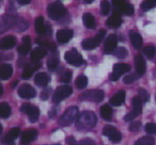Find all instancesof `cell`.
<instances>
[{
  "label": "cell",
  "mask_w": 156,
  "mask_h": 145,
  "mask_svg": "<svg viewBox=\"0 0 156 145\" xmlns=\"http://www.w3.org/2000/svg\"><path fill=\"white\" fill-rule=\"evenodd\" d=\"M98 123L95 113L92 111H83L80 114H78L76 119V128L79 130H87L91 129Z\"/></svg>",
  "instance_id": "obj_1"
},
{
  "label": "cell",
  "mask_w": 156,
  "mask_h": 145,
  "mask_svg": "<svg viewBox=\"0 0 156 145\" xmlns=\"http://www.w3.org/2000/svg\"><path fill=\"white\" fill-rule=\"evenodd\" d=\"M47 14L51 19H60L66 14V9L61 2L56 1V2L50 3L48 5Z\"/></svg>",
  "instance_id": "obj_2"
},
{
  "label": "cell",
  "mask_w": 156,
  "mask_h": 145,
  "mask_svg": "<svg viewBox=\"0 0 156 145\" xmlns=\"http://www.w3.org/2000/svg\"><path fill=\"white\" fill-rule=\"evenodd\" d=\"M78 116V108L77 107H71L66 109L65 112L62 114V116L59 119V124L61 126H69L77 119Z\"/></svg>",
  "instance_id": "obj_3"
},
{
  "label": "cell",
  "mask_w": 156,
  "mask_h": 145,
  "mask_svg": "<svg viewBox=\"0 0 156 145\" xmlns=\"http://www.w3.org/2000/svg\"><path fill=\"white\" fill-rule=\"evenodd\" d=\"M72 92H73V89L67 85H61V87L57 88L54 95H52V102H54L55 104H59L60 102H62L65 98L69 97L72 94Z\"/></svg>",
  "instance_id": "obj_4"
},
{
  "label": "cell",
  "mask_w": 156,
  "mask_h": 145,
  "mask_svg": "<svg viewBox=\"0 0 156 145\" xmlns=\"http://www.w3.org/2000/svg\"><path fill=\"white\" fill-rule=\"evenodd\" d=\"M64 59L69 64L74 65V66H80L83 63V56H81L76 49H71L65 52Z\"/></svg>",
  "instance_id": "obj_5"
},
{
  "label": "cell",
  "mask_w": 156,
  "mask_h": 145,
  "mask_svg": "<svg viewBox=\"0 0 156 145\" xmlns=\"http://www.w3.org/2000/svg\"><path fill=\"white\" fill-rule=\"evenodd\" d=\"M20 111H22L23 113H25V114H28L29 119H30V122H32V123L33 122H37V119H39V115H40L39 109L31 104H24L20 107Z\"/></svg>",
  "instance_id": "obj_6"
},
{
  "label": "cell",
  "mask_w": 156,
  "mask_h": 145,
  "mask_svg": "<svg viewBox=\"0 0 156 145\" xmlns=\"http://www.w3.org/2000/svg\"><path fill=\"white\" fill-rule=\"evenodd\" d=\"M83 100H89V102H101L104 99V92L101 90H92V91L86 92L80 96Z\"/></svg>",
  "instance_id": "obj_7"
},
{
  "label": "cell",
  "mask_w": 156,
  "mask_h": 145,
  "mask_svg": "<svg viewBox=\"0 0 156 145\" xmlns=\"http://www.w3.org/2000/svg\"><path fill=\"white\" fill-rule=\"evenodd\" d=\"M103 134L106 136L113 143H119L122 139V134L120 133V131L117 128L112 127V126H106V127H104Z\"/></svg>",
  "instance_id": "obj_8"
},
{
  "label": "cell",
  "mask_w": 156,
  "mask_h": 145,
  "mask_svg": "<svg viewBox=\"0 0 156 145\" xmlns=\"http://www.w3.org/2000/svg\"><path fill=\"white\" fill-rule=\"evenodd\" d=\"M115 8L119 10L120 12L126 14V15H133L134 14V8L132 5L126 2L125 0H111Z\"/></svg>",
  "instance_id": "obj_9"
},
{
  "label": "cell",
  "mask_w": 156,
  "mask_h": 145,
  "mask_svg": "<svg viewBox=\"0 0 156 145\" xmlns=\"http://www.w3.org/2000/svg\"><path fill=\"white\" fill-rule=\"evenodd\" d=\"M18 95L22 98H25V99H30V98L35 97L37 95V92L33 89L31 85H23L18 88Z\"/></svg>",
  "instance_id": "obj_10"
},
{
  "label": "cell",
  "mask_w": 156,
  "mask_h": 145,
  "mask_svg": "<svg viewBox=\"0 0 156 145\" xmlns=\"http://www.w3.org/2000/svg\"><path fill=\"white\" fill-rule=\"evenodd\" d=\"M117 44H118V39L115 34L109 35L106 39L104 44V52L107 54H112L115 51V49L117 48Z\"/></svg>",
  "instance_id": "obj_11"
},
{
  "label": "cell",
  "mask_w": 156,
  "mask_h": 145,
  "mask_svg": "<svg viewBox=\"0 0 156 145\" xmlns=\"http://www.w3.org/2000/svg\"><path fill=\"white\" fill-rule=\"evenodd\" d=\"M73 37V31L69 29H62L57 32V40L60 44H65Z\"/></svg>",
  "instance_id": "obj_12"
},
{
  "label": "cell",
  "mask_w": 156,
  "mask_h": 145,
  "mask_svg": "<svg viewBox=\"0 0 156 145\" xmlns=\"http://www.w3.org/2000/svg\"><path fill=\"white\" fill-rule=\"evenodd\" d=\"M16 44V39L13 35H8L0 40V49L1 50H8L10 48L14 47Z\"/></svg>",
  "instance_id": "obj_13"
},
{
  "label": "cell",
  "mask_w": 156,
  "mask_h": 145,
  "mask_svg": "<svg viewBox=\"0 0 156 145\" xmlns=\"http://www.w3.org/2000/svg\"><path fill=\"white\" fill-rule=\"evenodd\" d=\"M40 67H41V63H39V62H33V64L26 65V68H25V71H23L22 78L29 79L33 75V73H34L37 69H39Z\"/></svg>",
  "instance_id": "obj_14"
},
{
  "label": "cell",
  "mask_w": 156,
  "mask_h": 145,
  "mask_svg": "<svg viewBox=\"0 0 156 145\" xmlns=\"http://www.w3.org/2000/svg\"><path fill=\"white\" fill-rule=\"evenodd\" d=\"M46 54H47V49L46 48L42 47V46L37 47L35 49H33L31 51V61L32 62H39L42 58H44L46 56Z\"/></svg>",
  "instance_id": "obj_15"
},
{
  "label": "cell",
  "mask_w": 156,
  "mask_h": 145,
  "mask_svg": "<svg viewBox=\"0 0 156 145\" xmlns=\"http://www.w3.org/2000/svg\"><path fill=\"white\" fill-rule=\"evenodd\" d=\"M135 66H136V73L138 74V76H142L145 73L144 59H143L140 54L135 57Z\"/></svg>",
  "instance_id": "obj_16"
},
{
  "label": "cell",
  "mask_w": 156,
  "mask_h": 145,
  "mask_svg": "<svg viewBox=\"0 0 156 145\" xmlns=\"http://www.w3.org/2000/svg\"><path fill=\"white\" fill-rule=\"evenodd\" d=\"M37 136V131L35 129H28L23 132L22 134V143H29L35 140Z\"/></svg>",
  "instance_id": "obj_17"
},
{
  "label": "cell",
  "mask_w": 156,
  "mask_h": 145,
  "mask_svg": "<svg viewBox=\"0 0 156 145\" xmlns=\"http://www.w3.org/2000/svg\"><path fill=\"white\" fill-rule=\"evenodd\" d=\"M124 100H125V92L119 91L118 93H115V95L110 98V104L115 107H118V106L123 105Z\"/></svg>",
  "instance_id": "obj_18"
},
{
  "label": "cell",
  "mask_w": 156,
  "mask_h": 145,
  "mask_svg": "<svg viewBox=\"0 0 156 145\" xmlns=\"http://www.w3.org/2000/svg\"><path fill=\"white\" fill-rule=\"evenodd\" d=\"M49 80H50L49 75H47L46 73H39V74L35 75V78H34V82L39 87H46L47 83L49 82Z\"/></svg>",
  "instance_id": "obj_19"
},
{
  "label": "cell",
  "mask_w": 156,
  "mask_h": 145,
  "mask_svg": "<svg viewBox=\"0 0 156 145\" xmlns=\"http://www.w3.org/2000/svg\"><path fill=\"white\" fill-rule=\"evenodd\" d=\"M13 74V68L10 64H2L0 66V78L2 80H7Z\"/></svg>",
  "instance_id": "obj_20"
},
{
  "label": "cell",
  "mask_w": 156,
  "mask_h": 145,
  "mask_svg": "<svg viewBox=\"0 0 156 145\" xmlns=\"http://www.w3.org/2000/svg\"><path fill=\"white\" fill-rule=\"evenodd\" d=\"M30 36H24L23 37V44L18 46L17 51L20 52V54H27L29 51H30Z\"/></svg>",
  "instance_id": "obj_21"
},
{
  "label": "cell",
  "mask_w": 156,
  "mask_h": 145,
  "mask_svg": "<svg viewBox=\"0 0 156 145\" xmlns=\"http://www.w3.org/2000/svg\"><path fill=\"white\" fill-rule=\"evenodd\" d=\"M129 37H130V42H132L133 46L135 48H140L142 46V37L139 34L138 32H135V31H130L129 32Z\"/></svg>",
  "instance_id": "obj_22"
},
{
  "label": "cell",
  "mask_w": 156,
  "mask_h": 145,
  "mask_svg": "<svg viewBox=\"0 0 156 145\" xmlns=\"http://www.w3.org/2000/svg\"><path fill=\"white\" fill-rule=\"evenodd\" d=\"M130 71V66L128 64H125V63H117L113 66V73L117 74L118 76L122 74H125V73H128Z\"/></svg>",
  "instance_id": "obj_23"
},
{
  "label": "cell",
  "mask_w": 156,
  "mask_h": 145,
  "mask_svg": "<svg viewBox=\"0 0 156 145\" xmlns=\"http://www.w3.org/2000/svg\"><path fill=\"white\" fill-rule=\"evenodd\" d=\"M34 28H35V31H37L39 34H46V25L44 22V18L42 16L37 17L35 19V22H34Z\"/></svg>",
  "instance_id": "obj_24"
},
{
  "label": "cell",
  "mask_w": 156,
  "mask_h": 145,
  "mask_svg": "<svg viewBox=\"0 0 156 145\" xmlns=\"http://www.w3.org/2000/svg\"><path fill=\"white\" fill-rule=\"evenodd\" d=\"M122 25V18L121 16H119L118 14L110 16V17L107 19V26L110 27V28H119Z\"/></svg>",
  "instance_id": "obj_25"
},
{
  "label": "cell",
  "mask_w": 156,
  "mask_h": 145,
  "mask_svg": "<svg viewBox=\"0 0 156 145\" xmlns=\"http://www.w3.org/2000/svg\"><path fill=\"white\" fill-rule=\"evenodd\" d=\"M98 45H100V43L96 41L95 37L85 40V41H83V43H81L83 48V49H86V50H92V49H94L95 47H98Z\"/></svg>",
  "instance_id": "obj_26"
},
{
  "label": "cell",
  "mask_w": 156,
  "mask_h": 145,
  "mask_svg": "<svg viewBox=\"0 0 156 145\" xmlns=\"http://www.w3.org/2000/svg\"><path fill=\"white\" fill-rule=\"evenodd\" d=\"M83 22L86 28L88 29H93L95 28V19H94L93 15L90 13H86L83 17Z\"/></svg>",
  "instance_id": "obj_27"
},
{
  "label": "cell",
  "mask_w": 156,
  "mask_h": 145,
  "mask_svg": "<svg viewBox=\"0 0 156 145\" xmlns=\"http://www.w3.org/2000/svg\"><path fill=\"white\" fill-rule=\"evenodd\" d=\"M101 116L105 119V121H110L112 117V109L108 106V105H104L101 108Z\"/></svg>",
  "instance_id": "obj_28"
},
{
  "label": "cell",
  "mask_w": 156,
  "mask_h": 145,
  "mask_svg": "<svg viewBox=\"0 0 156 145\" xmlns=\"http://www.w3.org/2000/svg\"><path fill=\"white\" fill-rule=\"evenodd\" d=\"M58 64H59L58 54H57V52L54 51V54H51V57H50V58L48 59V61H47V66H48V68H49L50 71H54V69L57 68Z\"/></svg>",
  "instance_id": "obj_29"
},
{
  "label": "cell",
  "mask_w": 156,
  "mask_h": 145,
  "mask_svg": "<svg viewBox=\"0 0 156 145\" xmlns=\"http://www.w3.org/2000/svg\"><path fill=\"white\" fill-rule=\"evenodd\" d=\"M11 115V108L7 102H1L0 104V117L8 119Z\"/></svg>",
  "instance_id": "obj_30"
},
{
  "label": "cell",
  "mask_w": 156,
  "mask_h": 145,
  "mask_svg": "<svg viewBox=\"0 0 156 145\" xmlns=\"http://www.w3.org/2000/svg\"><path fill=\"white\" fill-rule=\"evenodd\" d=\"M132 105H133V111H135L138 115L142 112V102H141L138 96L133 98Z\"/></svg>",
  "instance_id": "obj_31"
},
{
  "label": "cell",
  "mask_w": 156,
  "mask_h": 145,
  "mask_svg": "<svg viewBox=\"0 0 156 145\" xmlns=\"http://www.w3.org/2000/svg\"><path fill=\"white\" fill-rule=\"evenodd\" d=\"M154 144H155V140L151 136H142V138H140L135 143V145H154Z\"/></svg>",
  "instance_id": "obj_32"
},
{
  "label": "cell",
  "mask_w": 156,
  "mask_h": 145,
  "mask_svg": "<svg viewBox=\"0 0 156 145\" xmlns=\"http://www.w3.org/2000/svg\"><path fill=\"white\" fill-rule=\"evenodd\" d=\"M20 134V129L17 127H15V128H12L3 139H5V140H8V141H14L16 138H18Z\"/></svg>",
  "instance_id": "obj_33"
},
{
  "label": "cell",
  "mask_w": 156,
  "mask_h": 145,
  "mask_svg": "<svg viewBox=\"0 0 156 145\" xmlns=\"http://www.w3.org/2000/svg\"><path fill=\"white\" fill-rule=\"evenodd\" d=\"M75 85L78 89H80V90L85 89L88 85V78L86 76H83V75H80V76H78L77 79H76Z\"/></svg>",
  "instance_id": "obj_34"
},
{
  "label": "cell",
  "mask_w": 156,
  "mask_h": 145,
  "mask_svg": "<svg viewBox=\"0 0 156 145\" xmlns=\"http://www.w3.org/2000/svg\"><path fill=\"white\" fill-rule=\"evenodd\" d=\"M156 5V0H144L142 3H141V9L143 11H149V10L153 9Z\"/></svg>",
  "instance_id": "obj_35"
},
{
  "label": "cell",
  "mask_w": 156,
  "mask_h": 145,
  "mask_svg": "<svg viewBox=\"0 0 156 145\" xmlns=\"http://www.w3.org/2000/svg\"><path fill=\"white\" fill-rule=\"evenodd\" d=\"M113 54H115V56L117 57V58L124 59V58H126V56H127L128 52H127V49H126L125 47H119V48H117V49H115Z\"/></svg>",
  "instance_id": "obj_36"
},
{
  "label": "cell",
  "mask_w": 156,
  "mask_h": 145,
  "mask_svg": "<svg viewBox=\"0 0 156 145\" xmlns=\"http://www.w3.org/2000/svg\"><path fill=\"white\" fill-rule=\"evenodd\" d=\"M110 12V5H109L108 0H102L101 1V13L103 15H107Z\"/></svg>",
  "instance_id": "obj_37"
},
{
  "label": "cell",
  "mask_w": 156,
  "mask_h": 145,
  "mask_svg": "<svg viewBox=\"0 0 156 145\" xmlns=\"http://www.w3.org/2000/svg\"><path fill=\"white\" fill-rule=\"evenodd\" d=\"M156 49L154 46H147V47L143 49V54L147 57V59H152L154 56H155Z\"/></svg>",
  "instance_id": "obj_38"
},
{
  "label": "cell",
  "mask_w": 156,
  "mask_h": 145,
  "mask_svg": "<svg viewBox=\"0 0 156 145\" xmlns=\"http://www.w3.org/2000/svg\"><path fill=\"white\" fill-rule=\"evenodd\" d=\"M138 97L140 98V100L142 102H147L150 99V96H149V93H147L145 90L143 89H139L138 91Z\"/></svg>",
  "instance_id": "obj_39"
},
{
  "label": "cell",
  "mask_w": 156,
  "mask_h": 145,
  "mask_svg": "<svg viewBox=\"0 0 156 145\" xmlns=\"http://www.w3.org/2000/svg\"><path fill=\"white\" fill-rule=\"evenodd\" d=\"M137 76H138V75H136V74L126 75V76L123 78V82L126 83V85H132V83L137 79Z\"/></svg>",
  "instance_id": "obj_40"
},
{
  "label": "cell",
  "mask_w": 156,
  "mask_h": 145,
  "mask_svg": "<svg viewBox=\"0 0 156 145\" xmlns=\"http://www.w3.org/2000/svg\"><path fill=\"white\" fill-rule=\"evenodd\" d=\"M144 130L147 133L149 134H153V133H156V124L154 123H149L145 125L144 127Z\"/></svg>",
  "instance_id": "obj_41"
},
{
  "label": "cell",
  "mask_w": 156,
  "mask_h": 145,
  "mask_svg": "<svg viewBox=\"0 0 156 145\" xmlns=\"http://www.w3.org/2000/svg\"><path fill=\"white\" fill-rule=\"evenodd\" d=\"M71 79H72V71H66L64 74L61 76L60 80H61V82L69 83V81H71Z\"/></svg>",
  "instance_id": "obj_42"
},
{
  "label": "cell",
  "mask_w": 156,
  "mask_h": 145,
  "mask_svg": "<svg viewBox=\"0 0 156 145\" xmlns=\"http://www.w3.org/2000/svg\"><path fill=\"white\" fill-rule=\"evenodd\" d=\"M105 35H106V30H104V29H102V30H100V32L98 33V34L95 35V39H96V41L98 42V43L101 44V42L104 40V37H105Z\"/></svg>",
  "instance_id": "obj_43"
},
{
  "label": "cell",
  "mask_w": 156,
  "mask_h": 145,
  "mask_svg": "<svg viewBox=\"0 0 156 145\" xmlns=\"http://www.w3.org/2000/svg\"><path fill=\"white\" fill-rule=\"evenodd\" d=\"M136 116H138V114H137L135 111H130L129 113H127V114L124 116V121L125 122H129V121H133V119H135Z\"/></svg>",
  "instance_id": "obj_44"
},
{
  "label": "cell",
  "mask_w": 156,
  "mask_h": 145,
  "mask_svg": "<svg viewBox=\"0 0 156 145\" xmlns=\"http://www.w3.org/2000/svg\"><path fill=\"white\" fill-rule=\"evenodd\" d=\"M141 128V123L140 122H134L129 125V130L130 131H138Z\"/></svg>",
  "instance_id": "obj_45"
},
{
  "label": "cell",
  "mask_w": 156,
  "mask_h": 145,
  "mask_svg": "<svg viewBox=\"0 0 156 145\" xmlns=\"http://www.w3.org/2000/svg\"><path fill=\"white\" fill-rule=\"evenodd\" d=\"M50 91H51V90H50L49 88H46V89L41 93V99L42 100H47L48 97H49V95H50Z\"/></svg>",
  "instance_id": "obj_46"
},
{
  "label": "cell",
  "mask_w": 156,
  "mask_h": 145,
  "mask_svg": "<svg viewBox=\"0 0 156 145\" xmlns=\"http://www.w3.org/2000/svg\"><path fill=\"white\" fill-rule=\"evenodd\" d=\"M78 145H95V142L92 139H83L78 143Z\"/></svg>",
  "instance_id": "obj_47"
},
{
  "label": "cell",
  "mask_w": 156,
  "mask_h": 145,
  "mask_svg": "<svg viewBox=\"0 0 156 145\" xmlns=\"http://www.w3.org/2000/svg\"><path fill=\"white\" fill-rule=\"evenodd\" d=\"M67 143H69V145H78V143L76 142V140L73 138V136H69V138L66 139Z\"/></svg>",
  "instance_id": "obj_48"
},
{
  "label": "cell",
  "mask_w": 156,
  "mask_h": 145,
  "mask_svg": "<svg viewBox=\"0 0 156 145\" xmlns=\"http://www.w3.org/2000/svg\"><path fill=\"white\" fill-rule=\"evenodd\" d=\"M119 77H120V76H118L117 74L112 73V74L110 75V77H109V78H110V80H112V81H117L118 79H119Z\"/></svg>",
  "instance_id": "obj_49"
},
{
  "label": "cell",
  "mask_w": 156,
  "mask_h": 145,
  "mask_svg": "<svg viewBox=\"0 0 156 145\" xmlns=\"http://www.w3.org/2000/svg\"><path fill=\"white\" fill-rule=\"evenodd\" d=\"M30 1H31V0H17V2L20 3V5H28Z\"/></svg>",
  "instance_id": "obj_50"
},
{
  "label": "cell",
  "mask_w": 156,
  "mask_h": 145,
  "mask_svg": "<svg viewBox=\"0 0 156 145\" xmlns=\"http://www.w3.org/2000/svg\"><path fill=\"white\" fill-rule=\"evenodd\" d=\"M2 145H14L13 141H8V140H2Z\"/></svg>",
  "instance_id": "obj_51"
},
{
  "label": "cell",
  "mask_w": 156,
  "mask_h": 145,
  "mask_svg": "<svg viewBox=\"0 0 156 145\" xmlns=\"http://www.w3.org/2000/svg\"><path fill=\"white\" fill-rule=\"evenodd\" d=\"M2 94H3V88H2V85H0V96L2 95Z\"/></svg>",
  "instance_id": "obj_52"
},
{
  "label": "cell",
  "mask_w": 156,
  "mask_h": 145,
  "mask_svg": "<svg viewBox=\"0 0 156 145\" xmlns=\"http://www.w3.org/2000/svg\"><path fill=\"white\" fill-rule=\"evenodd\" d=\"M1 132H2V125L0 124V134H1Z\"/></svg>",
  "instance_id": "obj_53"
},
{
  "label": "cell",
  "mask_w": 156,
  "mask_h": 145,
  "mask_svg": "<svg viewBox=\"0 0 156 145\" xmlns=\"http://www.w3.org/2000/svg\"><path fill=\"white\" fill-rule=\"evenodd\" d=\"M54 145H59V144H54Z\"/></svg>",
  "instance_id": "obj_54"
},
{
  "label": "cell",
  "mask_w": 156,
  "mask_h": 145,
  "mask_svg": "<svg viewBox=\"0 0 156 145\" xmlns=\"http://www.w3.org/2000/svg\"><path fill=\"white\" fill-rule=\"evenodd\" d=\"M0 57H1V56H0ZM0 59H1V58H0Z\"/></svg>",
  "instance_id": "obj_55"
}]
</instances>
